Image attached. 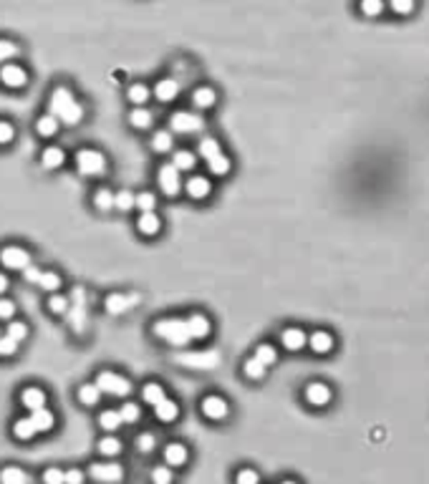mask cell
Segmentation results:
<instances>
[{
  "mask_svg": "<svg viewBox=\"0 0 429 484\" xmlns=\"http://www.w3.org/2000/svg\"><path fill=\"white\" fill-rule=\"evenodd\" d=\"M157 190L167 199H174L182 194V172L172 161H162L157 167Z\"/></svg>",
  "mask_w": 429,
  "mask_h": 484,
  "instance_id": "cell-8",
  "label": "cell"
},
{
  "mask_svg": "<svg viewBox=\"0 0 429 484\" xmlns=\"http://www.w3.org/2000/svg\"><path fill=\"white\" fill-rule=\"evenodd\" d=\"M205 167H208V174L212 177V179H222V177H228L230 172H232V157L225 154V149L222 152H217L214 157H210V159H205Z\"/></svg>",
  "mask_w": 429,
  "mask_h": 484,
  "instance_id": "cell-29",
  "label": "cell"
},
{
  "mask_svg": "<svg viewBox=\"0 0 429 484\" xmlns=\"http://www.w3.org/2000/svg\"><path fill=\"white\" fill-rule=\"evenodd\" d=\"M134 449L139 452V454L149 456L154 454L157 449H159V439H157L154 432H139L137 436H134Z\"/></svg>",
  "mask_w": 429,
  "mask_h": 484,
  "instance_id": "cell-42",
  "label": "cell"
},
{
  "mask_svg": "<svg viewBox=\"0 0 429 484\" xmlns=\"http://www.w3.org/2000/svg\"><path fill=\"white\" fill-rule=\"evenodd\" d=\"M278 343H281L288 353H298V351H303L306 343H308V333H306L303 328H298V325H288V328L281 330Z\"/></svg>",
  "mask_w": 429,
  "mask_h": 484,
  "instance_id": "cell-21",
  "label": "cell"
},
{
  "mask_svg": "<svg viewBox=\"0 0 429 484\" xmlns=\"http://www.w3.org/2000/svg\"><path fill=\"white\" fill-rule=\"evenodd\" d=\"M36 288L43 290V293H59L61 288H63V278L56 270H41V275L36 280Z\"/></svg>",
  "mask_w": 429,
  "mask_h": 484,
  "instance_id": "cell-41",
  "label": "cell"
},
{
  "mask_svg": "<svg viewBox=\"0 0 429 484\" xmlns=\"http://www.w3.org/2000/svg\"><path fill=\"white\" fill-rule=\"evenodd\" d=\"M97 424L101 429V434H117L124 426V421H121L117 409H101L97 414Z\"/></svg>",
  "mask_w": 429,
  "mask_h": 484,
  "instance_id": "cell-36",
  "label": "cell"
},
{
  "mask_svg": "<svg viewBox=\"0 0 429 484\" xmlns=\"http://www.w3.org/2000/svg\"><path fill=\"white\" fill-rule=\"evenodd\" d=\"M76 401L83 409H99V403L104 401V394H101V389L94 381H86L76 389Z\"/></svg>",
  "mask_w": 429,
  "mask_h": 484,
  "instance_id": "cell-28",
  "label": "cell"
},
{
  "mask_svg": "<svg viewBox=\"0 0 429 484\" xmlns=\"http://www.w3.org/2000/svg\"><path fill=\"white\" fill-rule=\"evenodd\" d=\"M0 336H3V330H0Z\"/></svg>",
  "mask_w": 429,
  "mask_h": 484,
  "instance_id": "cell-62",
  "label": "cell"
},
{
  "mask_svg": "<svg viewBox=\"0 0 429 484\" xmlns=\"http://www.w3.org/2000/svg\"><path fill=\"white\" fill-rule=\"evenodd\" d=\"M126 101L132 103V106H147L152 101V86H149L147 81H132L126 86Z\"/></svg>",
  "mask_w": 429,
  "mask_h": 484,
  "instance_id": "cell-33",
  "label": "cell"
},
{
  "mask_svg": "<svg viewBox=\"0 0 429 484\" xmlns=\"http://www.w3.org/2000/svg\"><path fill=\"white\" fill-rule=\"evenodd\" d=\"M18 348H21V343H15L13 338L0 336V359H13Z\"/></svg>",
  "mask_w": 429,
  "mask_h": 484,
  "instance_id": "cell-58",
  "label": "cell"
},
{
  "mask_svg": "<svg viewBox=\"0 0 429 484\" xmlns=\"http://www.w3.org/2000/svg\"><path fill=\"white\" fill-rule=\"evenodd\" d=\"M30 83L28 68L18 63V61H8L0 66V86L8 88V91H21Z\"/></svg>",
  "mask_w": 429,
  "mask_h": 484,
  "instance_id": "cell-11",
  "label": "cell"
},
{
  "mask_svg": "<svg viewBox=\"0 0 429 484\" xmlns=\"http://www.w3.org/2000/svg\"><path fill=\"white\" fill-rule=\"evenodd\" d=\"M139 295L137 293H109L104 298V310L109 316H124L137 305Z\"/></svg>",
  "mask_w": 429,
  "mask_h": 484,
  "instance_id": "cell-19",
  "label": "cell"
},
{
  "mask_svg": "<svg viewBox=\"0 0 429 484\" xmlns=\"http://www.w3.org/2000/svg\"><path fill=\"white\" fill-rule=\"evenodd\" d=\"M10 290V275L6 270H0V295H6Z\"/></svg>",
  "mask_w": 429,
  "mask_h": 484,
  "instance_id": "cell-60",
  "label": "cell"
},
{
  "mask_svg": "<svg viewBox=\"0 0 429 484\" xmlns=\"http://www.w3.org/2000/svg\"><path fill=\"white\" fill-rule=\"evenodd\" d=\"M63 467H59V464H51V467H46L43 472H41V484H63Z\"/></svg>",
  "mask_w": 429,
  "mask_h": 484,
  "instance_id": "cell-54",
  "label": "cell"
},
{
  "mask_svg": "<svg viewBox=\"0 0 429 484\" xmlns=\"http://www.w3.org/2000/svg\"><path fill=\"white\" fill-rule=\"evenodd\" d=\"M170 161L182 172V174H192V172H197L200 157H197V152H192V149H174Z\"/></svg>",
  "mask_w": 429,
  "mask_h": 484,
  "instance_id": "cell-31",
  "label": "cell"
},
{
  "mask_svg": "<svg viewBox=\"0 0 429 484\" xmlns=\"http://www.w3.org/2000/svg\"><path fill=\"white\" fill-rule=\"evenodd\" d=\"M15 124L8 119H0V147H10L15 141Z\"/></svg>",
  "mask_w": 429,
  "mask_h": 484,
  "instance_id": "cell-55",
  "label": "cell"
},
{
  "mask_svg": "<svg viewBox=\"0 0 429 484\" xmlns=\"http://www.w3.org/2000/svg\"><path fill=\"white\" fill-rule=\"evenodd\" d=\"M167 124H170V132L174 134V137H194V134L205 132L208 121H205V117H202L200 111L177 109L170 114Z\"/></svg>",
  "mask_w": 429,
  "mask_h": 484,
  "instance_id": "cell-5",
  "label": "cell"
},
{
  "mask_svg": "<svg viewBox=\"0 0 429 484\" xmlns=\"http://www.w3.org/2000/svg\"><path fill=\"white\" fill-rule=\"evenodd\" d=\"M217 101H220V96H217V88L210 86V83H200V86H194L192 94H190V103H192V109L200 111V114L214 109V106H217Z\"/></svg>",
  "mask_w": 429,
  "mask_h": 484,
  "instance_id": "cell-17",
  "label": "cell"
},
{
  "mask_svg": "<svg viewBox=\"0 0 429 484\" xmlns=\"http://www.w3.org/2000/svg\"><path fill=\"white\" fill-rule=\"evenodd\" d=\"M86 482H89V477H86V470H81V467H68L63 472V484H86Z\"/></svg>",
  "mask_w": 429,
  "mask_h": 484,
  "instance_id": "cell-57",
  "label": "cell"
},
{
  "mask_svg": "<svg viewBox=\"0 0 429 484\" xmlns=\"http://www.w3.org/2000/svg\"><path fill=\"white\" fill-rule=\"evenodd\" d=\"M217 152H222V144L217 137H202V139L197 141V157H200V159H210V157H214Z\"/></svg>",
  "mask_w": 429,
  "mask_h": 484,
  "instance_id": "cell-48",
  "label": "cell"
},
{
  "mask_svg": "<svg viewBox=\"0 0 429 484\" xmlns=\"http://www.w3.org/2000/svg\"><path fill=\"white\" fill-rule=\"evenodd\" d=\"M46 308H48V313L56 318H63L71 310V295L66 293H48V301H46Z\"/></svg>",
  "mask_w": 429,
  "mask_h": 484,
  "instance_id": "cell-40",
  "label": "cell"
},
{
  "mask_svg": "<svg viewBox=\"0 0 429 484\" xmlns=\"http://www.w3.org/2000/svg\"><path fill=\"white\" fill-rule=\"evenodd\" d=\"M6 336H8V338H13L15 343H23V341H26V338L30 336V328H28V323H26V321H21V318H13V321H8Z\"/></svg>",
  "mask_w": 429,
  "mask_h": 484,
  "instance_id": "cell-47",
  "label": "cell"
},
{
  "mask_svg": "<svg viewBox=\"0 0 429 484\" xmlns=\"http://www.w3.org/2000/svg\"><path fill=\"white\" fill-rule=\"evenodd\" d=\"M15 313H18V305H15V301H10L8 295H0V323L13 321Z\"/></svg>",
  "mask_w": 429,
  "mask_h": 484,
  "instance_id": "cell-56",
  "label": "cell"
},
{
  "mask_svg": "<svg viewBox=\"0 0 429 484\" xmlns=\"http://www.w3.org/2000/svg\"><path fill=\"white\" fill-rule=\"evenodd\" d=\"M38 275H41V268H38L36 263H33V265H28V268H26V270H23V278L28 280V283H33V285H36Z\"/></svg>",
  "mask_w": 429,
  "mask_h": 484,
  "instance_id": "cell-59",
  "label": "cell"
},
{
  "mask_svg": "<svg viewBox=\"0 0 429 484\" xmlns=\"http://www.w3.org/2000/svg\"><path fill=\"white\" fill-rule=\"evenodd\" d=\"M119 416H121V421H124V426H134L141 421V414H144V409H141V403L132 401V399H124V401L119 403Z\"/></svg>",
  "mask_w": 429,
  "mask_h": 484,
  "instance_id": "cell-39",
  "label": "cell"
},
{
  "mask_svg": "<svg viewBox=\"0 0 429 484\" xmlns=\"http://www.w3.org/2000/svg\"><path fill=\"white\" fill-rule=\"evenodd\" d=\"M235 484H260V472L255 467H240L235 472Z\"/></svg>",
  "mask_w": 429,
  "mask_h": 484,
  "instance_id": "cell-53",
  "label": "cell"
},
{
  "mask_svg": "<svg viewBox=\"0 0 429 484\" xmlns=\"http://www.w3.org/2000/svg\"><path fill=\"white\" fill-rule=\"evenodd\" d=\"M182 192H185L190 199H194V202H205V199L212 197V192H214L212 177L202 174V172H192V174L182 182Z\"/></svg>",
  "mask_w": 429,
  "mask_h": 484,
  "instance_id": "cell-12",
  "label": "cell"
},
{
  "mask_svg": "<svg viewBox=\"0 0 429 484\" xmlns=\"http://www.w3.org/2000/svg\"><path fill=\"white\" fill-rule=\"evenodd\" d=\"M386 10V0H359V13L363 18H379Z\"/></svg>",
  "mask_w": 429,
  "mask_h": 484,
  "instance_id": "cell-50",
  "label": "cell"
},
{
  "mask_svg": "<svg viewBox=\"0 0 429 484\" xmlns=\"http://www.w3.org/2000/svg\"><path fill=\"white\" fill-rule=\"evenodd\" d=\"M149 479L152 484H174V470L167 467V464H154L152 472H149Z\"/></svg>",
  "mask_w": 429,
  "mask_h": 484,
  "instance_id": "cell-49",
  "label": "cell"
},
{
  "mask_svg": "<svg viewBox=\"0 0 429 484\" xmlns=\"http://www.w3.org/2000/svg\"><path fill=\"white\" fill-rule=\"evenodd\" d=\"M33 129H36V137H41V139H53V137L61 132V124L53 114H41V117L36 119Z\"/></svg>",
  "mask_w": 429,
  "mask_h": 484,
  "instance_id": "cell-37",
  "label": "cell"
},
{
  "mask_svg": "<svg viewBox=\"0 0 429 484\" xmlns=\"http://www.w3.org/2000/svg\"><path fill=\"white\" fill-rule=\"evenodd\" d=\"M278 484H301V482H296V479H281Z\"/></svg>",
  "mask_w": 429,
  "mask_h": 484,
  "instance_id": "cell-61",
  "label": "cell"
},
{
  "mask_svg": "<svg viewBox=\"0 0 429 484\" xmlns=\"http://www.w3.org/2000/svg\"><path fill=\"white\" fill-rule=\"evenodd\" d=\"M157 207H159V197L154 192H137V197H134V210L137 212H157Z\"/></svg>",
  "mask_w": 429,
  "mask_h": 484,
  "instance_id": "cell-44",
  "label": "cell"
},
{
  "mask_svg": "<svg viewBox=\"0 0 429 484\" xmlns=\"http://www.w3.org/2000/svg\"><path fill=\"white\" fill-rule=\"evenodd\" d=\"M185 323H187V330H190V338H192V341H208L214 330L212 318H210L208 313H202V310H192V313L185 318Z\"/></svg>",
  "mask_w": 429,
  "mask_h": 484,
  "instance_id": "cell-15",
  "label": "cell"
},
{
  "mask_svg": "<svg viewBox=\"0 0 429 484\" xmlns=\"http://www.w3.org/2000/svg\"><path fill=\"white\" fill-rule=\"evenodd\" d=\"M68 164L66 149L59 147V144H48V147L41 149V169L46 172H59Z\"/></svg>",
  "mask_w": 429,
  "mask_h": 484,
  "instance_id": "cell-20",
  "label": "cell"
},
{
  "mask_svg": "<svg viewBox=\"0 0 429 484\" xmlns=\"http://www.w3.org/2000/svg\"><path fill=\"white\" fill-rule=\"evenodd\" d=\"M162 462L172 470H182L190 464V447H187L185 441H167L162 447Z\"/></svg>",
  "mask_w": 429,
  "mask_h": 484,
  "instance_id": "cell-14",
  "label": "cell"
},
{
  "mask_svg": "<svg viewBox=\"0 0 429 484\" xmlns=\"http://www.w3.org/2000/svg\"><path fill=\"white\" fill-rule=\"evenodd\" d=\"M86 477L94 484H121L126 479V470L119 459H101L99 456L86 467Z\"/></svg>",
  "mask_w": 429,
  "mask_h": 484,
  "instance_id": "cell-6",
  "label": "cell"
},
{
  "mask_svg": "<svg viewBox=\"0 0 429 484\" xmlns=\"http://www.w3.org/2000/svg\"><path fill=\"white\" fill-rule=\"evenodd\" d=\"M134 228H137V232H139L141 237H157L159 232H162L164 222L157 212H139L137 214Z\"/></svg>",
  "mask_w": 429,
  "mask_h": 484,
  "instance_id": "cell-25",
  "label": "cell"
},
{
  "mask_svg": "<svg viewBox=\"0 0 429 484\" xmlns=\"http://www.w3.org/2000/svg\"><path fill=\"white\" fill-rule=\"evenodd\" d=\"M152 336L159 341V343L170 345V348H187V345L192 343V338H190V330H187V323L182 316H162L157 318L152 323Z\"/></svg>",
  "mask_w": 429,
  "mask_h": 484,
  "instance_id": "cell-2",
  "label": "cell"
},
{
  "mask_svg": "<svg viewBox=\"0 0 429 484\" xmlns=\"http://www.w3.org/2000/svg\"><path fill=\"white\" fill-rule=\"evenodd\" d=\"M134 197H137V192H132V190L114 192V210L121 214H129L134 210Z\"/></svg>",
  "mask_w": 429,
  "mask_h": 484,
  "instance_id": "cell-46",
  "label": "cell"
},
{
  "mask_svg": "<svg viewBox=\"0 0 429 484\" xmlns=\"http://www.w3.org/2000/svg\"><path fill=\"white\" fill-rule=\"evenodd\" d=\"M10 436H13L15 441H21V444H30V441L36 439L38 432H36V426H33L28 414H26V416L13 419V424H10Z\"/></svg>",
  "mask_w": 429,
  "mask_h": 484,
  "instance_id": "cell-30",
  "label": "cell"
},
{
  "mask_svg": "<svg viewBox=\"0 0 429 484\" xmlns=\"http://www.w3.org/2000/svg\"><path fill=\"white\" fill-rule=\"evenodd\" d=\"M0 484H30V474L18 464H3L0 467Z\"/></svg>",
  "mask_w": 429,
  "mask_h": 484,
  "instance_id": "cell-38",
  "label": "cell"
},
{
  "mask_svg": "<svg viewBox=\"0 0 429 484\" xmlns=\"http://www.w3.org/2000/svg\"><path fill=\"white\" fill-rule=\"evenodd\" d=\"M48 114H53V117L59 119V124L74 129V126H79L86 119V106L79 101V96L71 88L59 83L48 94Z\"/></svg>",
  "mask_w": 429,
  "mask_h": 484,
  "instance_id": "cell-1",
  "label": "cell"
},
{
  "mask_svg": "<svg viewBox=\"0 0 429 484\" xmlns=\"http://www.w3.org/2000/svg\"><path fill=\"white\" fill-rule=\"evenodd\" d=\"M149 149L154 152V154L164 157V154H172L174 149H177V141H174V134L170 129H154L152 137H149Z\"/></svg>",
  "mask_w": 429,
  "mask_h": 484,
  "instance_id": "cell-24",
  "label": "cell"
},
{
  "mask_svg": "<svg viewBox=\"0 0 429 484\" xmlns=\"http://www.w3.org/2000/svg\"><path fill=\"white\" fill-rule=\"evenodd\" d=\"M28 416H30V421H33V426H36L38 436H41V434L56 432V426H59V416H56V411H53L51 406H43V409L30 411Z\"/></svg>",
  "mask_w": 429,
  "mask_h": 484,
  "instance_id": "cell-23",
  "label": "cell"
},
{
  "mask_svg": "<svg viewBox=\"0 0 429 484\" xmlns=\"http://www.w3.org/2000/svg\"><path fill=\"white\" fill-rule=\"evenodd\" d=\"M386 6L392 8L394 15H401V18H407L417 10V0H386Z\"/></svg>",
  "mask_w": 429,
  "mask_h": 484,
  "instance_id": "cell-52",
  "label": "cell"
},
{
  "mask_svg": "<svg viewBox=\"0 0 429 484\" xmlns=\"http://www.w3.org/2000/svg\"><path fill=\"white\" fill-rule=\"evenodd\" d=\"M121 452H124V441L117 434H101L97 439V454L101 459H119Z\"/></svg>",
  "mask_w": 429,
  "mask_h": 484,
  "instance_id": "cell-26",
  "label": "cell"
},
{
  "mask_svg": "<svg viewBox=\"0 0 429 484\" xmlns=\"http://www.w3.org/2000/svg\"><path fill=\"white\" fill-rule=\"evenodd\" d=\"M21 53V46L10 41V38H0V66L8 63V61H15Z\"/></svg>",
  "mask_w": 429,
  "mask_h": 484,
  "instance_id": "cell-51",
  "label": "cell"
},
{
  "mask_svg": "<svg viewBox=\"0 0 429 484\" xmlns=\"http://www.w3.org/2000/svg\"><path fill=\"white\" fill-rule=\"evenodd\" d=\"M18 403H21V409H26L28 414L36 409H43V406H48V391L36 386V383H28V386H23V389L18 391Z\"/></svg>",
  "mask_w": 429,
  "mask_h": 484,
  "instance_id": "cell-16",
  "label": "cell"
},
{
  "mask_svg": "<svg viewBox=\"0 0 429 484\" xmlns=\"http://www.w3.org/2000/svg\"><path fill=\"white\" fill-rule=\"evenodd\" d=\"M252 356L268 368L278 363V348H275V343H258L255 345V351H252Z\"/></svg>",
  "mask_w": 429,
  "mask_h": 484,
  "instance_id": "cell-45",
  "label": "cell"
},
{
  "mask_svg": "<svg viewBox=\"0 0 429 484\" xmlns=\"http://www.w3.org/2000/svg\"><path fill=\"white\" fill-rule=\"evenodd\" d=\"M94 383L101 389L104 396L119 399V401H124V399H129L134 394L132 379L124 374H119V371H111V368H101V371L94 376Z\"/></svg>",
  "mask_w": 429,
  "mask_h": 484,
  "instance_id": "cell-4",
  "label": "cell"
},
{
  "mask_svg": "<svg viewBox=\"0 0 429 484\" xmlns=\"http://www.w3.org/2000/svg\"><path fill=\"white\" fill-rule=\"evenodd\" d=\"M303 399H306V403H308V406H313V409H326V406L331 403V399H333V391H331V386H328V383L311 381V383H306Z\"/></svg>",
  "mask_w": 429,
  "mask_h": 484,
  "instance_id": "cell-18",
  "label": "cell"
},
{
  "mask_svg": "<svg viewBox=\"0 0 429 484\" xmlns=\"http://www.w3.org/2000/svg\"><path fill=\"white\" fill-rule=\"evenodd\" d=\"M28 265H33V255L28 248L15 245V242L0 248V268L6 272H23Z\"/></svg>",
  "mask_w": 429,
  "mask_h": 484,
  "instance_id": "cell-9",
  "label": "cell"
},
{
  "mask_svg": "<svg viewBox=\"0 0 429 484\" xmlns=\"http://www.w3.org/2000/svg\"><path fill=\"white\" fill-rule=\"evenodd\" d=\"M243 376L248 381H263L268 376V366H263L255 356H248V359L243 361Z\"/></svg>",
  "mask_w": 429,
  "mask_h": 484,
  "instance_id": "cell-43",
  "label": "cell"
},
{
  "mask_svg": "<svg viewBox=\"0 0 429 484\" xmlns=\"http://www.w3.org/2000/svg\"><path fill=\"white\" fill-rule=\"evenodd\" d=\"M91 205L97 210L99 214H109L114 212V190L109 184H99L94 194H91Z\"/></svg>",
  "mask_w": 429,
  "mask_h": 484,
  "instance_id": "cell-34",
  "label": "cell"
},
{
  "mask_svg": "<svg viewBox=\"0 0 429 484\" xmlns=\"http://www.w3.org/2000/svg\"><path fill=\"white\" fill-rule=\"evenodd\" d=\"M179 94H182V83H179L177 76H162V79L154 81V86H152V99L154 101H159L162 106H170V103H174L179 99Z\"/></svg>",
  "mask_w": 429,
  "mask_h": 484,
  "instance_id": "cell-13",
  "label": "cell"
},
{
  "mask_svg": "<svg viewBox=\"0 0 429 484\" xmlns=\"http://www.w3.org/2000/svg\"><path fill=\"white\" fill-rule=\"evenodd\" d=\"M306 345H308L316 356H328V353L336 348V338H333L331 330L319 328V330H313L311 336H308V343H306Z\"/></svg>",
  "mask_w": 429,
  "mask_h": 484,
  "instance_id": "cell-27",
  "label": "cell"
},
{
  "mask_svg": "<svg viewBox=\"0 0 429 484\" xmlns=\"http://www.w3.org/2000/svg\"><path fill=\"white\" fill-rule=\"evenodd\" d=\"M200 414L208 421H212V424H222V421L230 419L232 406H230V401L222 394H205L200 399Z\"/></svg>",
  "mask_w": 429,
  "mask_h": 484,
  "instance_id": "cell-10",
  "label": "cell"
},
{
  "mask_svg": "<svg viewBox=\"0 0 429 484\" xmlns=\"http://www.w3.org/2000/svg\"><path fill=\"white\" fill-rule=\"evenodd\" d=\"M139 396H141V403H144V406H149V409H154L157 403L164 401V399L170 396V394H167V389H164V383H159V381H147V383H144V386L139 389Z\"/></svg>",
  "mask_w": 429,
  "mask_h": 484,
  "instance_id": "cell-35",
  "label": "cell"
},
{
  "mask_svg": "<svg viewBox=\"0 0 429 484\" xmlns=\"http://www.w3.org/2000/svg\"><path fill=\"white\" fill-rule=\"evenodd\" d=\"M74 169L76 174L83 179H104L109 174V157L97 147H81L74 154Z\"/></svg>",
  "mask_w": 429,
  "mask_h": 484,
  "instance_id": "cell-3",
  "label": "cell"
},
{
  "mask_svg": "<svg viewBox=\"0 0 429 484\" xmlns=\"http://www.w3.org/2000/svg\"><path fill=\"white\" fill-rule=\"evenodd\" d=\"M152 414H154V419L159 424H174L179 419V414H182V409H179V403L174 399L167 396L164 401L157 403L154 409H152Z\"/></svg>",
  "mask_w": 429,
  "mask_h": 484,
  "instance_id": "cell-32",
  "label": "cell"
},
{
  "mask_svg": "<svg viewBox=\"0 0 429 484\" xmlns=\"http://www.w3.org/2000/svg\"><path fill=\"white\" fill-rule=\"evenodd\" d=\"M126 121H129V126L137 129V132H152L157 126L154 111L147 109V106H132V111L126 114Z\"/></svg>",
  "mask_w": 429,
  "mask_h": 484,
  "instance_id": "cell-22",
  "label": "cell"
},
{
  "mask_svg": "<svg viewBox=\"0 0 429 484\" xmlns=\"http://www.w3.org/2000/svg\"><path fill=\"white\" fill-rule=\"evenodd\" d=\"M174 363L190 371H214L220 366V353L217 351H179L174 353Z\"/></svg>",
  "mask_w": 429,
  "mask_h": 484,
  "instance_id": "cell-7",
  "label": "cell"
}]
</instances>
